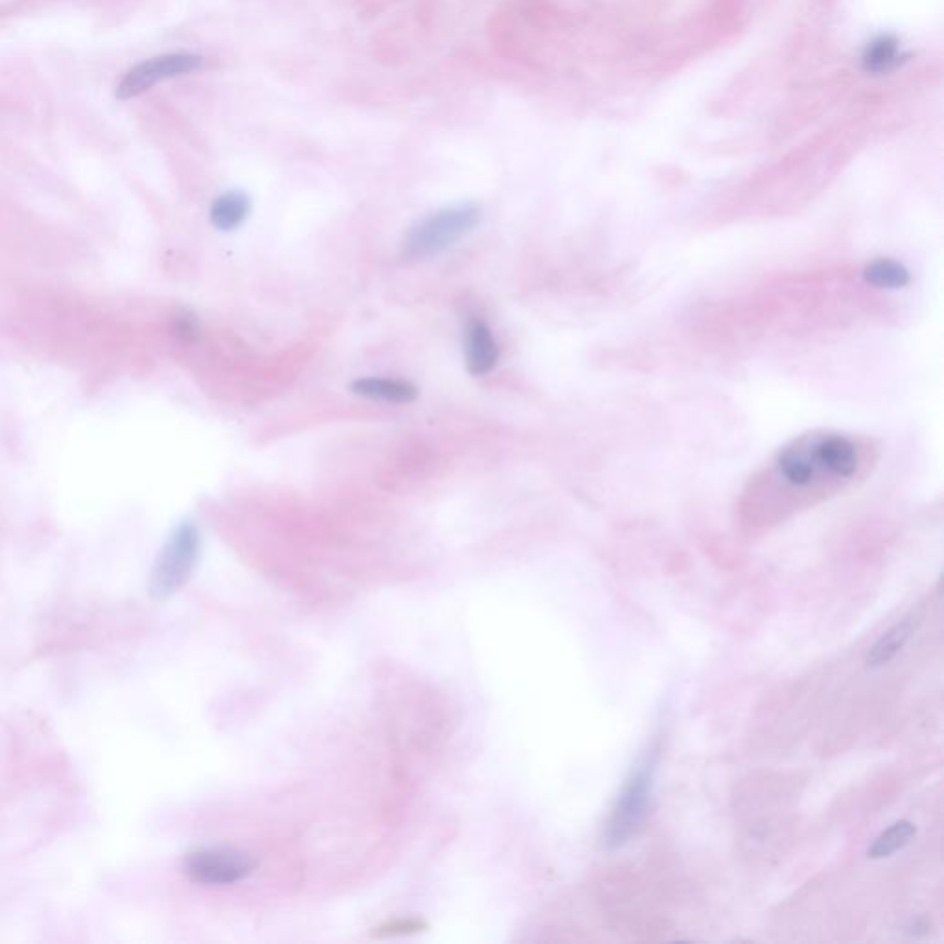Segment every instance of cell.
Wrapping results in <instances>:
<instances>
[{
	"label": "cell",
	"mask_w": 944,
	"mask_h": 944,
	"mask_svg": "<svg viewBox=\"0 0 944 944\" xmlns=\"http://www.w3.org/2000/svg\"><path fill=\"white\" fill-rule=\"evenodd\" d=\"M655 769H657V749L649 747L638 760L637 766L633 767L624 790L614 804L613 814L609 817L605 834H603V845L607 849L622 847L627 839L637 834L638 828L644 823L648 815L649 801H651Z\"/></svg>",
	"instance_id": "3"
},
{
	"label": "cell",
	"mask_w": 944,
	"mask_h": 944,
	"mask_svg": "<svg viewBox=\"0 0 944 944\" xmlns=\"http://www.w3.org/2000/svg\"><path fill=\"white\" fill-rule=\"evenodd\" d=\"M898 61H900V45L897 39L891 36L874 39L873 43H869V47L865 48V54H863V67L874 74H882V72L895 69Z\"/></svg>",
	"instance_id": "11"
},
{
	"label": "cell",
	"mask_w": 944,
	"mask_h": 944,
	"mask_svg": "<svg viewBox=\"0 0 944 944\" xmlns=\"http://www.w3.org/2000/svg\"><path fill=\"white\" fill-rule=\"evenodd\" d=\"M482 220V209L476 203H460L441 209L413 225L402 244L406 260H426L458 244L474 231Z\"/></svg>",
	"instance_id": "2"
},
{
	"label": "cell",
	"mask_w": 944,
	"mask_h": 944,
	"mask_svg": "<svg viewBox=\"0 0 944 944\" xmlns=\"http://www.w3.org/2000/svg\"><path fill=\"white\" fill-rule=\"evenodd\" d=\"M915 627H917L915 616H908L902 622H898L897 626L891 627L884 637L874 644V648L871 649V653L867 657V666L869 668H882L887 662L893 661L897 657L898 651L904 648V644L908 642V638L915 631Z\"/></svg>",
	"instance_id": "10"
},
{
	"label": "cell",
	"mask_w": 944,
	"mask_h": 944,
	"mask_svg": "<svg viewBox=\"0 0 944 944\" xmlns=\"http://www.w3.org/2000/svg\"><path fill=\"white\" fill-rule=\"evenodd\" d=\"M876 458L867 437L815 430L793 439L756 472L742 506L751 517L786 515L860 484Z\"/></svg>",
	"instance_id": "1"
},
{
	"label": "cell",
	"mask_w": 944,
	"mask_h": 944,
	"mask_svg": "<svg viewBox=\"0 0 944 944\" xmlns=\"http://www.w3.org/2000/svg\"><path fill=\"white\" fill-rule=\"evenodd\" d=\"M354 395L369 401L390 402V404H410L417 399L419 391L412 382L399 378L366 377L354 380L351 386Z\"/></svg>",
	"instance_id": "8"
},
{
	"label": "cell",
	"mask_w": 944,
	"mask_h": 944,
	"mask_svg": "<svg viewBox=\"0 0 944 944\" xmlns=\"http://www.w3.org/2000/svg\"><path fill=\"white\" fill-rule=\"evenodd\" d=\"M913 836H915V825L909 823V821H898L878 836V839L873 843V847L869 849V856L873 860L887 858V856L895 854L898 850L904 849Z\"/></svg>",
	"instance_id": "12"
},
{
	"label": "cell",
	"mask_w": 944,
	"mask_h": 944,
	"mask_svg": "<svg viewBox=\"0 0 944 944\" xmlns=\"http://www.w3.org/2000/svg\"><path fill=\"white\" fill-rule=\"evenodd\" d=\"M176 332L183 338V340H192L198 336L200 332V327H198V321L194 316L190 314H183V316H177L176 319Z\"/></svg>",
	"instance_id": "14"
},
{
	"label": "cell",
	"mask_w": 944,
	"mask_h": 944,
	"mask_svg": "<svg viewBox=\"0 0 944 944\" xmlns=\"http://www.w3.org/2000/svg\"><path fill=\"white\" fill-rule=\"evenodd\" d=\"M257 869V860L244 850L216 847L187 854L183 871L201 885H233L246 880Z\"/></svg>",
	"instance_id": "5"
},
{
	"label": "cell",
	"mask_w": 944,
	"mask_h": 944,
	"mask_svg": "<svg viewBox=\"0 0 944 944\" xmlns=\"http://www.w3.org/2000/svg\"><path fill=\"white\" fill-rule=\"evenodd\" d=\"M201 552V533L192 520L172 531L155 559L150 574V594L154 600H168L192 578Z\"/></svg>",
	"instance_id": "4"
},
{
	"label": "cell",
	"mask_w": 944,
	"mask_h": 944,
	"mask_svg": "<svg viewBox=\"0 0 944 944\" xmlns=\"http://www.w3.org/2000/svg\"><path fill=\"white\" fill-rule=\"evenodd\" d=\"M249 213H251V201L248 194L240 190H231L213 201L209 218L218 231L227 233V231H235L244 224L248 220Z\"/></svg>",
	"instance_id": "9"
},
{
	"label": "cell",
	"mask_w": 944,
	"mask_h": 944,
	"mask_svg": "<svg viewBox=\"0 0 944 944\" xmlns=\"http://www.w3.org/2000/svg\"><path fill=\"white\" fill-rule=\"evenodd\" d=\"M867 277L869 281L880 286H902L906 281V272L898 266L897 262L880 260L874 264L873 268H869Z\"/></svg>",
	"instance_id": "13"
},
{
	"label": "cell",
	"mask_w": 944,
	"mask_h": 944,
	"mask_svg": "<svg viewBox=\"0 0 944 944\" xmlns=\"http://www.w3.org/2000/svg\"><path fill=\"white\" fill-rule=\"evenodd\" d=\"M201 67V58L189 52L165 54L157 58L146 59L133 67L117 85L118 100H130L146 93L159 82L189 74Z\"/></svg>",
	"instance_id": "6"
},
{
	"label": "cell",
	"mask_w": 944,
	"mask_h": 944,
	"mask_svg": "<svg viewBox=\"0 0 944 944\" xmlns=\"http://www.w3.org/2000/svg\"><path fill=\"white\" fill-rule=\"evenodd\" d=\"M500 360V347L495 334L482 319H474L465 336V362L474 377H484L495 369Z\"/></svg>",
	"instance_id": "7"
}]
</instances>
